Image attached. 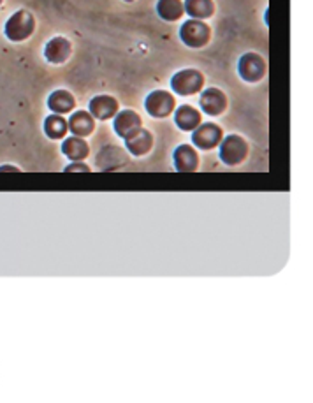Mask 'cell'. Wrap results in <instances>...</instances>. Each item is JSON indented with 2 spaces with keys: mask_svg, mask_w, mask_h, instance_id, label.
I'll use <instances>...</instances> for the list:
<instances>
[{
  "mask_svg": "<svg viewBox=\"0 0 313 403\" xmlns=\"http://www.w3.org/2000/svg\"><path fill=\"white\" fill-rule=\"evenodd\" d=\"M33 30H36V20L25 9L16 11L5 23V36H8L9 41L13 42L25 41L32 36Z\"/></svg>",
  "mask_w": 313,
  "mask_h": 403,
  "instance_id": "obj_1",
  "label": "cell"
},
{
  "mask_svg": "<svg viewBox=\"0 0 313 403\" xmlns=\"http://www.w3.org/2000/svg\"><path fill=\"white\" fill-rule=\"evenodd\" d=\"M180 39L189 48H195V50L198 48H204L211 39V29L202 20L190 18V20H187L183 23L182 29H180Z\"/></svg>",
  "mask_w": 313,
  "mask_h": 403,
  "instance_id": "obj_2",
  "label": "cell"
},
{
  "mask_svg": "<svg viewBox=\"0 0 313 403\" xmlns=\"http://www.w3.org/2000/svg\"><path fill=\"white\" fill-rule=\"evenodd\" d=\"M219 146H220V159H222L223 164L231 166V168L241 164L248 155L247 141H245L241 136H238V134H231V136L222 138Z\"/></svg>",
  "mask_w": 313,
  "mask_h": 403,
  "instance_id": "obj_3",
  "label": "cell"
},
{
  "mask_svg": "<svg viewBox=\"0 0 313 403\" xmlns=\"http://www.w3.org/2000/svg\"><path fill=\"white\" fill-rule=\"evenodd\" d=\"M202 87H204V76L198 69H183L171 78L173 92L183 97L198 94L202 90Z\"/></svg>",
  "mask_w": 313,
  "mask_h": 403,
  "instance_id": "obj_4",
  "label": "cell"
},
{
  "mask_svg": "<svg viewBox=\"0 0 313 403\" xmlns=\"http://www.w3.org/2000/svg\"><path fill=\"white\" fill-rule=\"evenodd\" d=\"M174 101L173 94L165 90H155L146 97L144 101V107H146V112H148L150 116L153 118H165V116H169L171 113L174 112Z\"/></svg>",
  "mask_w": 313,
  "mask_h": 403,
  "instance_id": "obj_5",
  "label": "cell"
},
{
  "mask_svg": "<svg viewBox=\"0 0 313 403\" xmlns=\"http://www.w3.org/2000/svg\"><path fill=\"white\" fill-rule=\"evenodd\" d=\"M238 73L241 79H245L247 83H257L266 75V62L260 55L245 53L239 58Z\"/></svg>",
  "mask_w": 313,
  "mask_h": 403,
  "instance_id": "obj_6",
  "label": "cell"
},
{
  "mask_svg": "<svg viewBox=\"0 0 313 403\" xmlns=\"http://www.w3.org/2000/svg\"><path fill=\"white\" fill-rule=\"evenodd\" d=\"M222 138V129L217 124H201L199 127L194 129L192 143L201 150H211L215 146H219Z\"/></svg>",
  "mask_w": 313,
  "mask_h": 403,
  "instance_id": "obj_7",
  "label": "cell"
},
{
  "mask_svg": "<svg viewBox=\"0 0 313 403\" xmlns=\"http://www.w3.org/2000/svg\"><path fill=\"white\" fill-rule=\"evenodd\" d=\"M95 161H97V168L103 169V171H113V169H118L127 164L128 157L124 148H118V146H104L97 153Z\"/></svg>",
  "mask_w": 313,
  "mask_h": 403,
  "instance_id": "obj_8",
  "label": "cell"
},
{
  "mask_svg": "<svg viewBox=\"0 0 313 403\" xmlns=\"http://www.w3.org/2000/svg\"><path fill=\"white\" fill-rule=\"evenodd\" d=\"M199 104H201V109L206 115L217 116L222 115L227 107V97L222 90L219 88H206V90L201 94V99H199Z\"/></svg>",
  "mask_w": 313,
  "mask_h": 403,
  "instance_id": "obj_9",
  "label": "cell"
},
{
  "mask_svg": "<svg viewBox=\"0 0 313 403\" xmlns=\"http://www.w3.org/2000/svg\"><path fill=\"white\" fill-rule=\"evenodd\" d=\"M143 122H141V116L137 115L136 112H132V109H125L122 113H116L115 120H113V129L118 134L120 138H128L131 134L141 129Z\"/></svg>",
  "mask_w": 313,
  "mask_h": 403,
  "instance_id": "obj_10",
  "label": "cell"
},
{
  "mask_svg": "<svg viewBox=\"0 0 313 403\" xmlns=\"http://www.w3.org/2000/svg\"><path fill=\"white\" fill-rule=\"evenodd\" d=\"M118 113V101L111 95H97L90 101V115L97 120H111Z\"/></svg>",
  "mask_w": 313,
  "mask_h": 403,
  "instance_id": "obj_11",
  "label": "cell"
},
{
  "mask_svg": "<svg viewBox=\"0 0 313 403\" xmlns=\"http://www.w3.org/2000/svg\"><path fill=\"white\" fill-rule=\"evenodd\" d=\"M174 168L176 171H183V173H192L198 171L199 168V155L195 152L194 146L190 144H182L174 150Z\"/></svg>",
  "mask_w": 313,
  "mask_h": 403,
  "instance_id": "obj_12",
  "label": "cell"
},
{
  "mask_svg": "<svg viewBox=\"0 0 313 403\" xmlns=\"http://www.w3.org/2000/svg\"><path fill=\"white\" fill-rule=\"evenodd\" d=\"M125 146H127L128 153H132V155H146L153 146L152 132H148L146 129H137L134 134L125 138Z\"/></svg>",
  "mask_w": 313,
  "mask_h": 403,
  "instance_id": "obj_13",
  "label": "cell"
},
{
  "mask_svg": "<svg viewBox=\"0 0 313 403\" xmlns=\"http://www.w3.org/2000/svg\"><path fill=\"white\" fill-rule=\"evenodd\" d=\"M72 53V46L66 38H53L44 48V58L50 64H64Z\"/></svg>",
  "mask_w": 313,
  "mask_h": 403,
  "instance_id": "obj_14",
  "label": "cell"
},
{
  "mask_svg": "<svg viewBox=\"0 0 313 403\" xmlns=\"http://www.w3.org/2000/svg\"><path fill=\"white\" fill-rule=\"evenodd\" d=\"M67 125H69V132H72L74 136L87 138V136H90L92 132H94L95 120L90 113L76 112L74 115H70Z\"/></svg>",
  "mask_w": 313,
  "mask_h": 403,
  "instance_id": "obj_15",
  "label": "cell"
},
{
  "mask_svg": "<svg viewBox=\"0 0 313 403\" xmlns=\"http://www.w3.org/2000/svg\"><path fill=\"white\" fill-rule=\"evenodd\" d=\"M62 153L72 162L85 161L90 153V148H88V143L83 138L72 136L67 138L62 143Z\"/></svg>",
  "mask_w": 313,
  "mask_h": 403,
  "instance_id": "obj_16",
  "label": "cell"
},
{
  "mask_svg": "<svg viewBox=\"0 0 313 403\" xmlns=\"http://www.w3.org/2000/svg\"><path fill=\"white\" fill-rule=\"evenodd\" d=\"M174 122H176V125L182 129V131H194L195 127H199V125H201L202 116H201V113L195 109V107L185 104V106H180L176 109Z\"/></svg>",
  "mask_w": 313,
  "mask_h": 403,
  "instance_id": "obj_17",
  "label": "cell"
},
{
  "mask_svg": "<svg viewBox=\"0 0 313 403\" xmlns=\"http://www.w3.org/2000/svg\"><path fill=\"white\" fill-rule=\"evenodd\" d=\"M76 99L74 95L67 90H55L48 99V107L57 115H66L74 109Z\"/></svg>",
  "mask_w": 313,
  "mask_h": 403,
  "instance_id": "obj_18",
  "label": "cell"
},
{
  "mask_svg": "<svg viewBox=\"0 0 313 403\" xmlns=\"http://www.w3.org/2000/svg\"><path fill=\"white\" fill-rule=\"evenodd\" d=\"M183 8H185V13L194 20H206L215 13L213 0H185Z\"/></svg>",
  "mask_w": 313,
  "mask_h": 403,
  "instance_id": "obj_19",
  "label": "cell"
},
{
  "mask_svg": "<svg viewBox=\"0 0 313 403\" xmlns=\"http://www.w3.org/2000/svg\"><path fill=\"white\" fill-rule=\"evenodd\" d=\"M156 13L165 21H178L185 14V8L182 0H159Z\"/></svg>",
  "mask_w": 313,
  "mask_h": 403,
  "instance_id": "obj_20",
  "label": "cell"
},
{
  "mask_svg": "<svg viewBox=\"0 0 313 403\" xmlns=\"http://www.w3.org/2000/svg\"><path fill=\"white\" fill-rule=\"evenodd\" d=\"M67 131H69L67 120L64 116L57 115V113L44 120V132L50 140H62V138H66Z\"/></svg>",
  "mask_w": 313,
  "mask_h": 403,
  "instance_id": "obj_21",
  "label": "cell"
},
{
  "mask_svg": "<svg viewBox=\"0 0 313 403\" xmlns=\"http://www.w3.org/2000/svg\"><path fill=\"white\" fill-rule=\"evenodd\" d=\"M66 171H70V173H79V171H83V173H88V171H90V168H88V166L85 164L83 161H78V162H72V164L67 166Z\"/></svg>",
  "mask_w": 313,
  "mask_h": 403,
  "instance_id": "obj_22",
  "label": "cell"
},
{
  "mask_svg": "<svg viewBox=\"0 0 313 403\" xmlns=\"http://www.w3.org/2000/svg\"><path fill=\"white\" fill-rule=\"evenodd\" d=\"M0 171H20V169L14 168V166H2V168H0Z\"/></svg>",
  "mask_w": 313,
  "mask_h": 403,
  "instance_id": "obj_23",
  "label": "cell"
},
{
  "mask_svg": "<svg viewBox=\"0 0 313 403\" xmlns=\"http://www.w3.org/2000/svg\"><path fill=\"white\" fill-rule=\"evenodd\" d=\"M125 2H134V0H125Z\"/></svg>",
  "mask_w": 313,
  "mask_h": 403,
  "instance_id": "obj_24",
  "label": "cell"
},
{
  "mask_svg": "<svg viewBox=\"0 0 313 403\" xmlns=\"http://www.w3.org/2000/svg\"><path fill=\"white\" fill-rule=\"evenodd\" d=\"M0 4H2V0H0Z\"/></svg>",
  "mask_w": 313,
  "mask_h": 403,
  "instance_id": "obj_25",
  "label": "cell"
}]
</instances>
